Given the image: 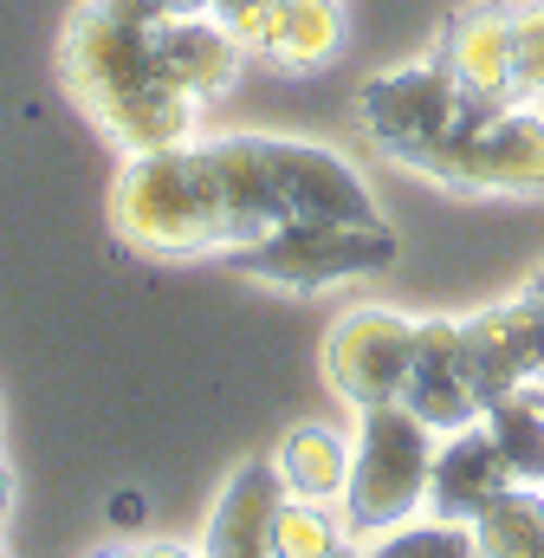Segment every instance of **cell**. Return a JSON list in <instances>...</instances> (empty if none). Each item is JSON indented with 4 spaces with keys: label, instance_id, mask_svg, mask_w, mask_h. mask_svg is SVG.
Wrapping results in <instances>:
<instances>
[{
    "label": "cell",
    "instance_id": "cell-1",
    "mask_svg": "<svg viewBox=\"0 0 544 558\" xmlns=\"http://www.w3.org/2000/svg\"><path fill=\"white\" fill-rule=\"evenodd\" d=\"M156 13H162L156 0H91L65 26V52H59L65 85L85 105V118L131 156L188 149L201 131V105L175 92L156 65V46H149Z\"/></svg>",
    "mask_w": 544,
    "mask_h": 558
},
{
    "label": "cell",
    "instance_id": "cell-2",
    "mask_svg": "<svg viewBox=\"0 0 544 558\" xmlns=\"http://www.w3.org/2000/svg\"><path fill=\"white\" fill-rule=\"evenodd\" d=\"M201 162L221 195L227 254L240 241H260L285 221H383L363 175L331 156L324 143L292 137H221L201 143Z\"/></svg>",
    "mask_w": 544,
    "mask_h": 558
},
{
    "label": "cell",
    "instance_id": "cell-3",
    "mask_svg": "<svg viewBox=\"0 0 544 558\" xmlns=\"http://www.w3.org/2000/svg\"><path fill=\"white\" fill-rule=\"evenodd\" d=\"M111 228L124 247L156 254V260L227 254V221H221V195L201 162V143L131 156L111 189Z\"/></svg>",
    "mask_w": 544,
    "mask_h": 558
},
{
    "label": "cell",
    "instance_id": "cell-4",
    "mask_svg": "<svg viewBox=\"0 0 544 558\" xmlns=\"http://www.w3.org/2000/svg\"><path fill=\"white\" fill-rule=\"evenodd\" d=\"M434 428L403 410L376 403L357 410V441H350V487H344V533L376 539L403 526L415 507H428V474H434Z\"/></svg>",
    "mask_w": 544,
    "mask_h": 558
},
{
    "label": "cell",
    "instance_id": "cell-5",
    "mask_svg": "<svg viewBox=\"0 0 544 558\" xmlns=\"http://www.w3.org/2000/svg\"><path fill=\"white\" fill-rule=\"evenodd\" d=\"M403 169L434 175L447 189H473V195H532L544 189V118L539 111H473L460 118L447 137L403 143L390 149Z\"/></svg>",
    "mask_w": 544,
    "mask_h": 558
},
{
    "label": "cell",
    "instance_id": "cell-6",
    "mask_svg": "<svg viewBox=\"0 0 544 558\" xmlns=\"http://www.w3.org/2000/svg\"><path fill=\"white\" fill-rule=\"evenodd\" d=\"M247 279L267 286H337V279H363V274H390L403 260L396 234L383 221H285L260 241H240L227 254Z\"/></svg>",
    "mask_w": 544,
    "mask_h": 558
},
{
    "label": "cell",
    "instance_id": "cell-7",
    "mask_svg": "<svg viewBox=\"0 0 544 558\" xmlns=\"http://www.w3.org/2000/svg\"><path fill=\"white\" fill-rule=\"evenodd\" d=\"M408 364H415V325L396 312H344L324 338V384L350 403V410H376V403H403Z\"/></svg>",
    "mask_w": 544,
    "mask_h": 558
},
{
    "label": "cell",
    "instance_id": "cell-8",
    "mask_svg": "<svg viewBox=\"0 0 544 558\" xmlns=\"http://www.w3.org/2000/svg\"><path fill=\"white\" fill-rule=\"evenodd\" d=\"M480 105L460 98V85L447 78L441 59H421V65H403V72H383L363 85L357 98V124L383 149H403V143H428V137H447L460 118H473Z\"/></svg>",
    "mask_w": 544,
    "mask_h": 558
},
{
    "label": "cell",
    "instance_id": "cell-9",
    "mask_svg": "<svg viewBox=\"0 0 544 558\" xmlns=\"http://www.w3.org/2000/svg\"><path fill=\"white\" fill-rule=\"evenodd\" d=\"M512 39H519V13L512 7H467L441 26L434 59L447 65V78L460 85L467 105L480 111H506L512 105Z\"/></svg>",
    "mask_w": 544,
    "mask_h": 558
},
{
    "label": "cell",
    "instance_id": "cell-10",
    "mask_svg": "<svg viewBox=\"0 0 544 558\" xmlns=\"http://www.w3.org/2000/svg\"><path fill=\"white\" fill-rule=\"evenodd\" d=\"M403 410H415L434 435H454V428L486 416V403L467 377V338H460L454 318H421L415 325V364H408L403 384Z\"/></svg>",
    "mask_w": 544,
    "mask_h": 558
},
{
    "label": "cell",
    "instance_id": "cell-11",
    "mask_svg": "<svg viewBox=\"0 0 544 558\" xmlns=\"http://www.w3.org/2000/svg\"><path fill=\"white\" fill-rule=\"evenodd\" d=\"M460 338H467V377H473L480 403H499L544 377V312H532L526 299L467 318Z\"/></svg>",
    "mask_w": 544,
    "mask_h": 558
},
{
    "label": "cell",
    "instance_id": "cell-12",
    "mask_svg": "<svg viewBox=\"0 0 544 558\" xmlns=\"http://www.w3.org/2000/svg\"><path fill=\"white\" fill-rule=\"evenodd\" d=\"M149 46H156V65L175 92H188L195 105L221 98L234 78H240V39L221 26V13H156L149 26Z\"/></svg>",
    "mask_w": 544,
    "mask_h": 558
},
{
    "label": "cell",
    "instance_id": "cell-13",
    "mask_svg": "<svg viewBox=\"0 0 544 558\" xmlns=\"http://www.w3.org/2000/svg\"><path fill=\"white\" fill-rule=\"evenodd\" d=\"M512 474L486 435V422H467L434 441V474H428V513L434 520H480L493 494H506Z\"/></svg>",
    "mask_w": 544,
    "mask_h": 558
},
{
    "label": "cell",
    "instance_id": "cell-14",
    "mask_svg": "<svg viewBox=\"0 0 544 558\" xmlns=\"http://www.w3.org/2000/svg\"><path fill=\"white\" fill-rule=\"evenodd\" d=\"M279 500H285L279 468H272V461H247V468L227 481V494L214 500L201 553L208 558H272L267 539H272V513H279Z\"/></svg>",
    "mask_w": 544,
    "mask_h": 558
},
{
    "label": "cell",
    "instance_id": "cell-15",
    "mask_svg": "<svg viewBox=\"0 0 544 558\" xmlns=\"http://www.w3.org/2000/svg\"><path fill=\"white\" fill-rule=\"evenodd\" d=\"M272 468H279V481H285L292 500L331 507V500H344V487H350V441L331 435V428H318V422H298V428H285Z\"/></svg>",
    "mask_w": 544,
    "mask_h": 558
},
{
    "label": "cell",
    "instance_id": "cell-16",
    "mask_svg": "<svg viewBox=\"0 0 544 558\" xmlns=\"http://www.w3.org/2000/svg\"><path fill=\"white\" fill-rule=\"evenodd\" d=\"M480 422H486V435H493L506 474H512L519 487H544V390L539 384H526V390L486 403Z\"/></svg>",
    "mask_w": 544,
    "mask_h": 558
},
{
    "label": "cell",
    "instance_id": "cell-17",
    "mask_svg": "<svg viewBox=\"0 0 544 558\" xmlns=\"http://www.w3.org/2000/svg\"><path fill=\"white\" fill-rule=\"evenodd\" d=\"M473 539L486 558H544V487H506L480 507Z\"/></svg>",
    "mask_w": 544,
    "mask_h": 558
},
{
    "label": "cell",
    "instance_id": "cell-18",
    "mask_svg": "<svg viewBox=\"0 0 544 558\" xmlns=\"http://www.w3.org/2000/svg\"><path fill=\"white\" fill-rule=\"evenodd\" d=\"M337 46H344V13H337V0H285L279 46H272V59H279L285 72H311V65H324Z\"/></svg>",
    "mask_w": 544,
    "mask_h": 558
},
{
    "label": "cell",
    "instance_id": "cell-19",
    "mask_svg": "<svg viewBox=\"0 0 544 558\" xmlns=\"http://www.w3.org/2000/svg\"><path fill=\"white\" fill-rule=\"evenodd\" d=\"M363 558H486L480 553V539H473V520H428V526H390V533H376Z\"/></svg>",
    "mask_w": 544,
    "mask_h": 558
},
{
    "label": "cell",
    "instance_id": "cell-20",
    "mask_svg": "<svg viewBox=\"0 0 544 558\" xmlns=\"http://www.w3.org/2000/svg\"><path fill=\"white\" fill-rule=\"evenodd\" d=\"M344 546V526L318 507V500H279V513H272V539L267 553L272 558H331Z\"/></svg>",
    "mask_w": 544,
    "mask_h": 558
},
{
    "label": "cell",
    "instance_id": "cell-21",
    "mask_svg": "<svg viewBox=\"0 0 544 558\" xmlns=\"http://www.w3.org/2000/svg\"><path fill=\"white\" fill-rule=\"evenodd\" d=\"M512 105H544V13H519V39H512Z\"/></svg>",
    "mask_w": 544,
    "mask_h": 558
},
{
    "label": "cell",
    "instance_id": "cell-22",
    "mask_svg": "<svg viewBox=\"0 0 544 558\" xmlns=\"http://www.w3.org/2000/svg\"><path fill=\"white\" fill-rule=\"evenodd\" d=\"M279 20H285V0H234V7L221 13V26H227V33L240 39V52H254V59H272Z\"/></svg>",
    "mask_w": 544,
    "mask_h": 558
},
{
    "label": "cell",
    "instance_id": "cell-23",
    "mask_svg": "<svg viewBox=\"0 0 544 558\" xmlns=\"http://www.w3.org/2000/svg\"><path fill=\"white\" fill-rule=\"evenodd\" d=\"M111 558H208V553H188V546H169V539H149V546H131V553H111Z\"/></svg>",
    "mask_w": 544,
    "mask_h": 558
},
{
    "label": "cell",
    "instance_id": "cell-24",
    "mask_svg": "<svg viewBox=\"0 0 544 558\" xmlns=\"http://www.w3.org/2000/svg\"><path fill=\"white\" fill-rule=\"evenodd\" d=\"M111 520H118V526H136V520H143V494H131V487H124V494L111 500Z\"/></svg>",
    "mask_w": 544,
    "mask_h": 558
},
{
    "label": "cell",
    "instance_id": "cell-25",
    "mask_svg": "<svg viewBox=\"0 0 544 558\" xmlns=\"http://www.w3.org/2000/svg\"><path fill=\"white\" fill-rule=\"evenodd\" d=\"M156 7H169V13H227L234 0H156Z\"/></svg>",
    "mask_w": 544,
    "mask_h": 558
},
{
    "label": "cell",
    "instance_id": "cell-26",
    "mask_svg": "<svg viewBox=\"0 0 544 558\" xmlns=\"http://www.w3.org/2000/svg\"><path fill=\"white\" fill-rule=\"evenodd\" d=\"M519 299H526V305H532V312H544V267L532 279H526V286H519Z\"/></svg>",
    "mask_w": 544,
    "mask_h": 558
},
{
    "label": "cell",
    "instance_id": "cell-27",
    "mask_svg": "<svg viewBox=\"0 0 544 558\" xmlns=\"http://www.w3.org/2000/svg\"><path fill=\"white\" fill-rule=\"evenodd\" d=\"M7 507H13V474H7V461H0V520H7Z\"/></svg>",
    "mask_w": 544,
    "mask_h": 558
},
{
    "label": "cell",
    "instance_id": "cell-28",
    "mask_svg": "<svg viewBox=\"0 0 544 558\" xmlns=\"http://www.w3.org/2000/svg\"><path fill=\"white\" fill-rule=\"evenodd\" d=\"M331 558H363V553H350V546H337V553H331Z\"/></svg>",
    "mask_w": 544,
    "mask_h": 558
},
{
    "label": "cell",
    "instance_id": "cell-29",
    "mask_svg": "<svg viewBox=\"0 0 544 558\" xmlns=\"http://www.w3.org/2000/svg\"><path fill=\"white\" fill-rule=\"evenodd\" d=\"M539 13H544V0H539Z\"/></svg>",
    "mask_w": 544,
    "mask_h": 558
},
{
    "label": "cell",
    "instance_id": "cell-30",
    "mask_svg": "<svg viewBox=\"0 0 544 558\" xmlns=\"http://www.w3.org/2000/svg\"><path fill=\"white\" fill-rule=\"evenodd\" d=\"M0 558H7V553H0Z\"/></svg>",
    "mask_w": 544,
    "mask_h": 558
}]
</instances>
